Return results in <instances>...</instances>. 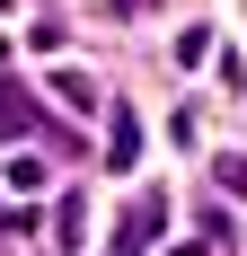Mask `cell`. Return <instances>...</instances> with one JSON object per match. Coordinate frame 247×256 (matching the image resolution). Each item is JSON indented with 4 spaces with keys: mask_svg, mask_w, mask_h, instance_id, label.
<instances>
[{
    "mask_svg": "<svg viewBox=\"0 0 247 256\" xmlns=\"http://www.w3.org/2000/svg\"><path fill=\"white\" fill-rule=\"evenodd\" d=\"M0 9H9V0H0Z\"/></svg>",
    "mask_w": 247,
    "mask_h": 256,
    "instance_id": "obj_4",
    "label": "cell"
},
{
    "mask_svg": "<svg viewBox=\"0 0 247 256\" xmlns=\"http://www.w3.org/2000/svg\"><path fill=\"white\" fill-rule=\"evenodd\" d=\"M106 159H115V168H132V159H142V132H132V115H124V132L106 142Z\"/></svg>",
    "mask_w": 247,
    "mask_h": 256,
    "instance_id": "obj_2",
    "label": "cell"
},
{
    "mask_svg": "<svg viewBox=\"0 0 247 256\" xmlns=\"http://www.w3.org/2000/svg\"><path fill=\"white\" fill-rule=\"evenodd\" d=\"M18 115H26V88H18V80H0V142L18 132Z\"/></svg>",
    "mask_w": 247,
    "mask_h": 256,
    "instance_id": "obj_1",
    "label": "cell"
},
{
    "mask_svg": "<svg viewBox=\"0 0 247 256\" xmlns=\"http://www.w3.org/2000/svg\"><path fill=\"white\" fill-rule=\"evenodd\" d=\"M115 256H142V238H115Z\"/></svg>",
    "mask_w": 247,
    "mask_h": 256,
    "instance_id": "obj_3",
    "label": "cell"
}]
</instances>
